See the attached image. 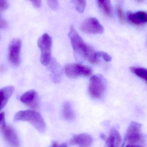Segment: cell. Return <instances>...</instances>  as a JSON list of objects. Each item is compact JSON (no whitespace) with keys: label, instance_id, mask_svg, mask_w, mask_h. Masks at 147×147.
<instances>
[{"label":"cell","instance_id":"obj_1","mask_svg":"<svg viewBox=\"0 0 147 147\" xmlns=\"http://www.w3.org/2000/svg\"><path fill=\"white\" fill-rule=\"evenodd\" d=\"M68 36L76 57L85 59L92 64L99 63L97 52L91 46L84 41L73 26L70 28Z\"/></svg>","mask_w":147,"mask_h":147},{"label":"cell","instance_id":"obj_2","mask_svg":"<svg viewBox=\"0 0 147 147\" xmlns=\"http://www.w3.org/2000/svg\"><path fill=\"white\" fill-rule=\"evenodd\" d=\"M16 121H27L31 123L39 133L43 134L46 129V123L43 117L39 112L34 110L21 111L14 117Z\"/></svg>","mask_w":147,"mask_h":147},{"label":"cell","instance_id":"obj_3","mask_svg":"<svg viewBox=\"0 0 147 147\" xmlns=\"http://www.w3.org/2000/svg\"><path fill=\"white\" fill-rule=\"evenodd\" d=\"M107 82L104 77L101 74H96L90 80L88 92L91 97L94 99L102 97L106 92Z\"/></svg>","mask_w":147,"mask_h":147},{"label":"cell","instance_id":"obj_4","mask_svg":"<svg viewBox=\"0 0 147 147\" xmlns=\"http://www.w3.org/2000/svg\"><path fill=\"white\" fill-rule=\"evenodd\" d=\"M38 45L41 51L40 61L45 66L48 65L52 60V39L47 34H44L38 40Z\"/></svg>","mask_w":147,"mask_h":147},{"label":"cell","instance_id":"obj_5","mask_svg":"<svg viewBox=\"0 0 147 147\" xmlns=\"http://www.w3.org/2000/svg\"><path fill=\"white\" fill-rule=\"evenodd\" d=\"M142 125L140 123L133 121L131 123L125 135V141L127 144H139L144 142L141 132Z\"/></svg>","mask_w":147,"mask_h":147},{"label":"cell","instance_id":"obj_6","mask_svg":"<svg viewBox=\"0 0 147 147\" xmlns=\"http://www.w3.org/2000/svg\"><path fill=\"white\" fill-rule=\"evenodd\" d=\"M64 71L68 77L75 78L79 77H89L92 74L90 68L79 63H71L66 65Z\"/></svg>","mask_w":147,"mask_h":147},{"label":"cell","instance_id":"obj_7","mask_svg":"<svg viewBox=\"0 0 147 147\" xmlns=\"http://www.w3.org/2000/svg\"><path fill=\"white\" fill-rule=\"evenodd\" d=\"M80 30L83 32L89 34H102L104 28L97 19L90 17L85 20L80 26Z\"/></svg>","mask_w":147,"mask_h":147},{"label":"cell","instance_id":"obj_8","mask_svg":"<svg viewBox=\"0 0 147 147\" xmlns=\"http://www.w3.org/2000/svg\"><path fill=\"white\" fill-rule=\"evenodd\" d=\"M21 40L18 38L13 39L8 47V59L9 62L15 66L20 64V53L21 49Z\"/></svg>","mask_w":147,"mask_h":147},{"label":"cell","instance_id":"obj_9","mask_svg":"<svg viewBox=\"0 0 147 147\" xmlns=\"http://www.w3.org/2000/svg\"><path fill=\"white\" fill-rule=\"evenodd\" d=\"M0 127L2 134L7 142L12 146L19 147L20 146L19 137L14 129L6 124Z\"/></svg>","mask_w":147,"mask_h":147},{"label":"cell","instance_id":"obj_10","mask_svg":"<svg viewBox=\"0 0 147 147\" xmlns=\"http://www.w3.org/2000/svg\"><path fill=\"white\" fill-rule=\"evenodd\" d=\"M20 99L23 104L31 109H36L38 107V96L34 90H31L25 92L22 95Z\"/></svg>","mask_w":147,"mask_h":147},{"label":"cell","instance_id":"obj_11","mask_svg":"<svg viewBox=\"0 0 147 147\" xmlns=\"http://www.w3.org/2000/svg\"><path fill=\"white\" fill-rule=\"evenodd\" d=\"M93 142V139L87 134H81L74 136L69 141L70 145H76L78 147H90Z\"/></svg>","mask_w":147,"mask_h":147},{"label":"cell","instance_id":"obj_12","mask_svg":"<svg viewBox=\"0 0 147 147\" xmlns=\"http://www.w3.org/2000/svg\"><path fill=\"white\" fill-rule=\"evenodd\" d=\"M127 19L131 24L140 26L147 22V13L143 11H138L134 13L131 11L127 13Z\"/></svg>","mask_w":147,"mask_h":147},{"label":"cell","instance_id":"obj_13","mask_svg":"<svg viewBox=\"0 0 147 147\" xmlns=\"http://www.w3.org/2000/svg\"><path fill=\"white\" fill-rule=\"evenodd\" d=\"M121 142L120 133L116 129H113L110 131L105 147H120Z\"/></svg>","mask_w":147,"mask_h":147},{"label":"cell","instance_id":"obj_14","mask_svg":"<svg viewBox=\"0 0 147 147\" xmlns=\"http://www.w3.org/2000/svg\"><path fill=\"white\" fill-rule=\"evenodd\" d=\"M14 90L13 86H8L0 90V111L4 108Z\"/></svg>","mask_w":147,"mask_h":147},{"label":"cell","instance_id":"obj_15","mask_svg":"<svg viewBox=\"0 0 147 147\" xmlns=\"http://www.w3.org/2000/svg\"><path fill=\"white\" fill-rule=\"evenodd\" d=\"M50 70H51V74L52 75L53 80L54 83H58L61 78L62 71L59 65L57 63L55 60L52 59L50 62Z\"/></svg>","mask_w":147,"mask_h":147},{"label":"cell","instance_id":"obj_16","mask_svg":"<svg viewBox=\"0 0 147 147\" xmlns=\"http://www.w3.org/2000/svg\"><path fill=\"white\" fill-rule=\"evenodd\" d=\"M98 4L106 17L112 16V7L110 0H98Z\"/></svg>","mask_w":147,"mask_h":147},{"label":"cell","instance_id":"obj_17","mask_svg":"<svg viewBox=\"0 0 147 147\" xmlns=\"http://www.w3.org/2000/svg\"><path fill=\"white\" fill-rule=\"evenodd\" d=\"M62 114L64 118L67 121H72L74 118L73 109L69 102H66L64 104L62 110Z\"/></svg>","mask_w":147,"mask_h":147},{"label":"cell","instance_id":"obj_18","mask_svg":"<svg viewBox=\"0 0 147 147\" xmlns=\"http://www.w3.org/2000/svg\"><path fill=\"white\" fill-rule=\"evenodd\" d=\"M130 71L138 77L141 78L147 83V69L139 67H131L129 68Z\"/></svg>","mask_w":147,"mask_h":147},{"label":"cell","instance_id":"obj_19","mask_svg":"<svg viewBox=\"0 0 147 147\" xmlns=\"http://www.w3.org/2000/svg\"><path fill=\"white\" fill-rule=\"evenodd\" d=\"M76 9L78 12L83 13L86 5V0H73Z\"/></svg>","mask_w":147,"mask_h":147},{"label":"cell","instance_id":"obj_20","mask_svg":"<svg viewBox=\"0 0 147 147\" xmlns=\"http://www.w3.org/2000/svg\"><path fill=\"white\" fill-rule=\"evenodd\" d=\"M116 9L117 14L119 20L122 22H125V20H126L125 15H124L121 7L118 5V6H117Z\"/></svg>","mask_w":147,"mask_h":147},{"label":"cell","instance_id":"obj_21","mask_svg":"<svg viewBox=\"0 0 147 147\" xmlns=\"http://www.w3.org/2000/svg\"><path fill=\"white\" fill-rule=\"evenodd\" d=\"M49 7L53 10H57L59 7L58 0H47Z\"/></svg>","mask_w":147,"mask_h":147},{"label":"cell","instance_id":"obj_22","mask_svg":"<svg viewBox=\"0 0 147 147\" xmlns=\"http://www.w3.org/2000/svg\"><path fill=\"white\" fill-rule=\"evenodd\" d=\"M97 55L98 57H102L103 59H104V60H105L106 62H110V61H111V59H112L111 57L107 53L105 52H98Z\"/></svg>","mask_w":147,"mask_h":147},{"label":"cell","instance_id":"obj_23","mask_svg":"<svg viewBox=\"0 0 147 147\" xmlns=\"http://www.w3.org/2000/svg\"><path fill=\"white\" fill-rule=\"evenodd\" d=\"M6 124L5 115L3 112L0 113V127Z\"/></svg>","mask_w":147,"mask_h":147},{"label":"cell","instance_id":"obj_24","mask_svg":"<svg viewBox=\"0 0 147 147\" xmlns=\"http://www.w3.org/2000/svg\"><path fill=\"white\" fill-rule=\"evenodd\" d=\"M7 6V0H0V9L4 10Z\"/></svg>","mask_w":147,"mask_h":147},{"label":"cell","instance_id":"obj_25","mask_svg":"<svg viewBox=\"0 0 147 147\" xmlns=\"http://www.w3.org/2000/svg\"><path fill=\"white\" fill-rule=\"evenodd\" d=\"M7 24L5 20L2 19L0 15V28H6L7 27Z\"/></svg>","mask_w":147,"mask_h":147},{"label":"cell","instance_id":"obj_26","mask_svg":"<svg viewBox=\"0 0 147 147\" xmlns=\"http://www.w3.org/2000/svg\"><path fill=\"white\" fill-rule=\"evenodd\" d=\"M33 6L36 8H39L41 6V0H30Z\"/></svg>","mask_w":147,"mask_h":147},{"label":"cell","instance_id":"obj_27","mask_svg":"<svg viewBox=\"0 0 147 147\" xmlns=\"http://www.w3.org/2000/svg\"><path fill=\"white\" fill-rule=\"evenodd\" d=\"M125 147H143L139 144H128Z\"/></svg>","mask_w":147,"mask_h":147},{"label":"cell","instance_id":"obj_28","mask_svg":"<svg viewBox=\"0 0 147 147\" xmlns=\"http://www.w3.org/2000/svg\"><path fill=\"white\" fill-rule=\"evenodd\" d=\"M68 147V145L66 144V143H63V144H61V145H59V144L58 146L57 147Z\"/></svg>","mask_w":147,"mask_h":147},{"label":"cell","instance_id":"obj_29","mask_svg":"<svg viewBox=\"0 0 147 147\" xmlns=\"http://www.w3.org/2000/svg\"><path fill=\"white\" fill-rule=\"evenodd\" d=\"M137 1H143V0H137Z\"/></svg>","mask_w":147,"mask_h":147},{"label":"cell","instance_id":"obj_30","mask_svg":"<svg viewBox=\"0 0 147 147\" xmlns=\"http://www.w3.org/2000/svg\"></svg>","mask_w":147,"mask_h":147}]
</instances>
